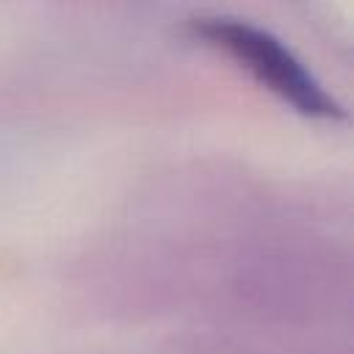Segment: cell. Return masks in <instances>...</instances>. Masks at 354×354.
<instances>
[{"label": "cell", "mask_w": 354, "mask_h": 354, "mask_svg": "<svg viewBox=\"0 0 354 354\" xmlns=\"http://www.w3.org/2000/svg\"><path fill=\"white\" fill-rule=\"evenodd\" d=\"M188 33L227 53L263 88L290 105L299 116L318 122L346 119L343 105L274 33L235 17H196L188 22Z\"/></svg>", "instance_id": "6da1fadb"}]
</instances>
